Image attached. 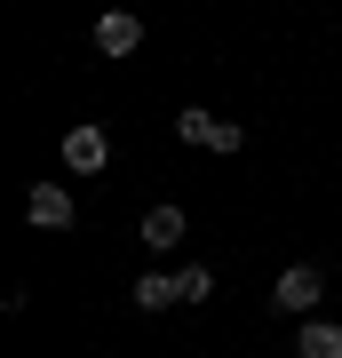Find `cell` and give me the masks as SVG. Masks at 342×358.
<instances>
[{
    "label": "cell",
    "instance_id": "obj_5",
    "mask_svg": "<svg viewBox=\"0 0 342 358\" xmlns=\"http://www.w3.org/2000/svg\"><path fill=\"white\" fill-rule=\"evenodd\" d=\"M183 207H143V247H159V255H176V247H183Z\"/></svg>",
    "mask_w": 342,
    "mask_h": 358
},
{
    "label": "cell",
    "instance_id": "obj_2",
    "mask_svg": "<svg viewBox=\"0 0 342 358\" xmlns=\"http://www.w3.org/2000/svg\"><path fill=\"white\" fill-rule=\"evenodd\" d=\"M24 215H32L40 231H72V223H80V199L64 192V183H32V192H24Z\"/></svg>",
    "mask_w": 342,
    "mask_h": 358
},
{
    "label": "cell",
    "instance_id": "obj_6",
    "mask_svg": "<svg viewBox=\"0 0 342 358\" xmlns=\"http://www.w3.org/2000/svg\"><path fill=\"white\" fill-rule=\"evenodd\" d=\"M294 358H342V327L334 319H303L294 327Z\"/></svg>",
    "mask_w": 342,
    "mask_h": 358
},
{
    "label": "cell",
    "instance_id": "obj_4",
    "mask_svg": "<svg viewBox=\"0 0 342 358\" xmlns=\"http://www.w3.org/2000/svg\"><path fill=\"white\" fill-rule=\"evenodd\" d=\"M96 48H104V56H136V48H143V16H136V8H104V16H96Z\"/></svg>",
    "mask_w": 342,
    "mask_h": 358
},
{
    "label": "cell",
    "instance_id": "obj_3",
    "mask_svg": "<svg viewBox=\"0 0 342 358\" xmlns=\"http://www.w3.org/2000/svg\"><path fill=\"white\" fill-rule=\"evenodd\" d=\"M318 294H327V279H318L311 263H287V271H279V287H271V303L303 319V310H318Z\"/></svg>",
    "mask_w": 342,
    "mask_h": 358
},
{
    "label": "cell",
    "instance_id": "obj_1",
    "mask_svg": "<svg viewBox=\"0 0 342 358\" xmlns=\"http://www.w3.org/2000/svg\"><path fill=\"white\" fill-rule=\"evenodd\" d=\"M64 167H72V176H104V167H112V136H104L96 120L64 128Z\"/></svg>",
    "mask_w": 342,
    "mask_h": 358
},
{
    "label": "cell",
    "instance_id": "obj_10",
    "mask_svg": "<svg viewBox=\"0 0 342 358\" xmlns=\"http://www.w3.org/2000/svg\"><path fill=\"white\" fill-rule=\"evenodd\" d=\"M239 143H247V128H239V120H215V136H207V152H239Z\"/></svg>",
    "mask_w": 342,
    "mask_h": 358
},
{
    "label": "cell",
    "instance_id": "obj_9",
    "mask_svg": "<svg viewBox=\"0 0 342 358\" xmlns=\"http://www.w3.org/2000/svg\"><path fill=\"white\" fill-rule=\"evenodd\" d=\"M176 279H183V303H207V294H215V271H207V263H183Z\"/></svg>",
    "mask_w": 342,
    "mask_h": 358
},
{
    "label": "cell",
    "instance_id": "obj_8",
    "mask_svg": "<svg viewBox=\"0 0 342 358\" xmlns=\"http://www.w3.org/2000/svg\"><path fill=\"white\" fill-rule=\"evenodd\" d=\"M176 136L207 152V136H215V112H199V103H191V112H176Z\"/></svg>",
    "mask_w": 342,
    "mask_h": 358
},
{
    "label": "cell",
    "instance_id": "obj_7",
    "mask_svg": "<svg viewBox=\"0 0 342 358\" xmlns=\"http://www.w3.org/2000/svg\"><path fill=\"white\" fill-rule=\"evenodd\" d=\"M183 303V279H167V271H143L136 279V310H176Z\"/></svg>",
    "mask_w": 342,
    "mask_h": 358
}]
</instances>
